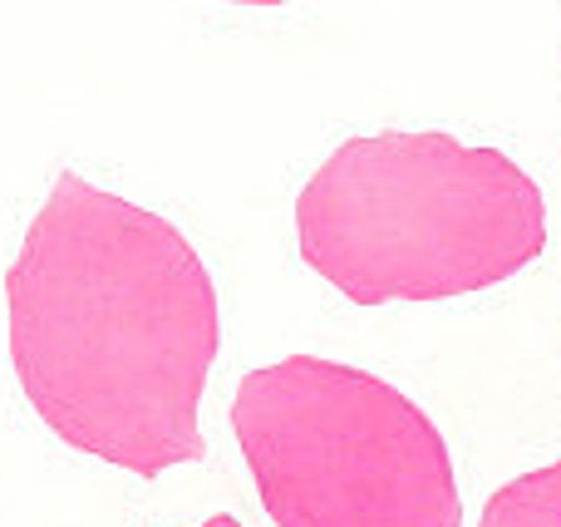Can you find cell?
I'll return each instance as SVG.
<instances>
[{"mask_svg":"<svg viewBox=\"0 0 561 527\" xmlns=\"http://www.w3.org/2000/svg\"><path fill=\"white\" fill-rule=\"evenodd\" d=\"M203 527H242V523H237V518H232V513H213V518H207Z\"/></svg>","mask_w":561,"mask_h":527,"instance_id":"5","label":"cell"},{"mask_svg":"<svg viewBox=\"0 0 561 527\" xmlns=\"http://www.w3.org/2000/svg\"><path fill=\"white\" fill-rule=\"evenodd\" d=\"M300 256L345 301H448L517 276L547 247L542 187L454 134L350 138L296 197Z\"/></svg>","mask_w":561,"mask_h":527,"instance_id":"2","label":"cell"},{"mask_svg":"<svg viewBox=\"0 0 561 527\" xmlns=\"http://www.w3.org/2000/svg\"><path fill=\"white\" fill-rule=\"evenodd\" d=\"M227 5H286V0H227Z\"/></svg>","mask_w":561,"mask_h":527,"instance_id":"6","label":"cell"},{"mask_svg":"<svg viewBox=\"0 0 561 527\" xmlns=\"http://www.w3.org/2000/svg\"><path fill=\"white\" fill-rule=\"evenodd\" d=\"M5 311L20 390L69 449L138 479L207 454L217 286L168 217L65 168L5 272Z\"/></svg>","mask_w":561,"mask_h":527,"instance_id":"1","label":"cell"},{"mask_svg":"<svg viewBox=\"0 0 561 527\" xmlns=\"http://www.w3.org/2000/svg\"><path fill=\"white\" fill-rule=\"evenodd\" d=\"M232 434L276 527H458L454 454L379 375L290 355L242 375Z\"/></svg>","mask_w":561,"mask_h":527,"instance_id":"3","label":"cell"},{"mask_svg":"<svg viewBox=\"0 0 561 527\" xmlns=\"http://www.w3.org/2000/svg\"><path fill=\"white\" fill-rule=\"evenodd\" d=\"M478 527H561V459L503 483Z\"/></svg>","mask_w":561,"mask_h":527,"instance_id":"4","label":"cell"}]
</instances>
